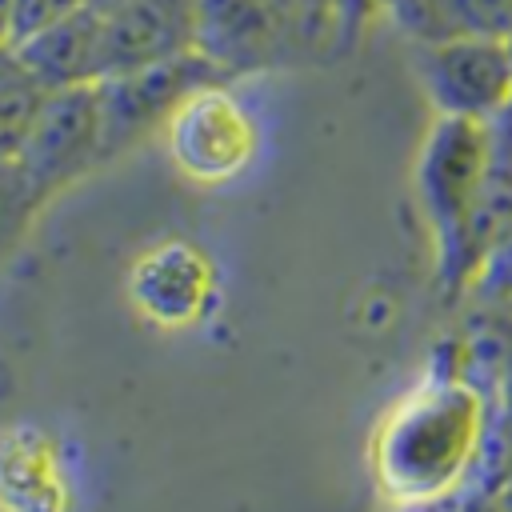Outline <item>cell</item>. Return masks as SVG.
Returning <instances> with one entry per match:
<instances>
[{
    "instance_id": "21",
    "label": "cell",
    "mask_w": 512,
    "mask_h": 512,
    "mask_svg": "<svg viewBox=\"0 0 512 512\" xmlns=\"http://www.w3.org/2000/svg\"><path fill=\"white\" fill-rule=\"evenodd\" d=\"M372 4H376V12H384V8H388V4H396V0H372Z\"/></svg>"
},
{
    "instance_id": "7",
    "label": "cell",
    "mask_w": 512,
    "mask_h": 512,
    "mask_svg": "<svg viewBox=\"0 0 512 512\" xmlns=\"http://www.w3.org/2000/svg\"><path fill=\"white\" fill-rule=\"evenodd\" d=\"M16 160L36 180V188L44 196L60 192L64 184L84 176L92 164H100L104 160V128H100L96 84L44 92L32 136Z\"/></svg>"
},
{
    "instance_id": "8",
    "label": "cell",
    "mask_w": 512,
    "mask_h": 512,
    "mask_svg": "<svg viewBox=\"0 0 512 512\" xmlns=\"http://www.w3.org/2000/svg\"><path fill=\"white\" fill-rule=\"evenodd\" d=\"M128 296L148 320L164 328L192 324L212 300V264L204 260L200 248L184 240L160 244L132 264Z\"/></svg>"
},
{
    "instance_id": "3",
    "label": "cell",
    "mask_w": 512,
    "mask_h": 512,
    "mask_svg": "<svg viewBox=\"0 0 512 512\" xmlns=\"http://www.w3.org/2000/svg\"><path fill=\"white\" fill-rule=\"evenodd\" d=\"M324 36L296 0H196V52L228 80L276 68Z\"/></svg>"
},
{
    "instance_id": "22",
    "label": "cell",
    "mask_w": 512,
    "mask_h": 512,
    "mask_svg": "<svg viewBox=\"0 0 512 512\" xmlns=\"http://www.w3.org/2000/svg\"><path fill=\"white\" fill-rule=\"evenodd\" d=\"M8 56H12V48H4V52H0V72H4V64H8Z\"/></svg>"
},
{
    "instance_id": "10",
    "label": "cell",
    "mask_w": 512,
    "mask_h": 512,
    "mask_svg": "<svg viewBox=\"0 0 512 512\" xmlns=\"http://www.w3.org/2000/svg\"><path fill=\"white\" fill-rule=\"evenodd\" d=\"M20 68L44 88H80L104 76V16L88 4L84 12L12 44Z\"/></svg>"
},
{
    "instance_id": "4",
    "label": "cell",
    "mask_w": 512,
    "mask_h": 512,
    "mask_svg": "<svg viewBox=\"0 0 512 512\" xmlns=\"http://www.w3.org/2000/svg\"><path fill=\"white\" fill-rule=\"evenodd\" d=\"M216 80H228V76L212 60H204L196 48L156 64L100 76L96 100H100V128H104V160L140 144L152 132H164L180 100Z\"/></svg>"
},
{
    "instance_id": "17",
    "label": "cell",
    "mask_w": 512,
    "mask_h": 512,
    "mask_svg": "<svg viewBox=\"0 0 512 512\" xmlns=\"http://www.w3.org/2000/svg\"><path fill=\"white\" fill-rule=\"evenodd\" d=\"M372 8H376L372 0H332V12H336V40H340V44L352 40L356 28L368 20Z\"/></svg>"
},
{
    "instance_id": "11",
    "label": "cell",
    "mask_w": 512,
    "mask_h": 512,
    "mask_svg": "<svg viewBox=\"0 0 512 512\" xmlns=\"http://www.w3.org/2000/svg\"><path fill=\"white\" fill-rule=\"evenodd\" d=\"M44 88L20 68L16 52L8 56L0 72V160H16L32 136V124L40 116Z\"/></svg>"
},
{
    "instance_id": "24",
    "label": "cell",
    "mask_w": 512,
    "mask_h": 512,
    "mask_svg": "<svg viewBox=\"0 0 512 512\" xmlns=\"http://www.w3.org/2000/svg\"><path fill=\"white\" fill-rule=\"evenodd\" d=\"M488 512H492V508H488Z\"/></svg>"
},
{
    "instance_id": "13",
    "label": "cell",
    "mask_w": 512,
    "mask_h": 512,
    "mask_svg": "<svg viewBox=\"0 0 512 512\" xmlns=\"http://www.w3.org/2000/svg\"><path fill=\"white\" fill-rule=\"evenodd\" d=\"M468 296L472 300H504V304H512V224L488 244Z\"/></svg>"
},
{
    "instance_id": "14",
    "label": "cell",
    "mask_w": 512,
    "mask_h": 512,
    "mask_svg": "<svg viewBox=\"0 0 512 512\" xmlns=\"http://www.w3.org/2000/svg\"><path fill=\"white\" fill-rule=\"evenodd\" d=\"M456 36H512V0H448Z\"/></svg>"
},
{
    "instance_id": "9",
    "label": "cell",
    "mask_w": 512,
    "mask_h": 512,
    "mask_svg": "<svg viewBox=\"0 0 512 512\" xmlns=\"http://www.w3.org/2000/svg\"><path fill=\"white\" fill-rule=\"evenodd\" d=\"M104 16V76L196 48V0H128Z\"/></svg>"
},
{
    "instance_id": "16",
    "label": "cell",
    "mask_w": 512,
    "mask_h": 512,
    "mask_svg": "<svg viewBox=\"0 0 512 512\" xmlns=\"http://www.w3.org/2000/svg\"><path fill=\"white\" fill-rule=\"evenodd\" d=\"M512 464V376L496 388V444H492V468H488V484H484V500L496 484V476Z\"/></svg>"
},
{
    "instance_id": "23",
    "label": "cell",
    "mask_w": 512,
    "mask_h": 512,
    "mask_svg": "<svg viewBox=\"0 0 512 512\" xmlns=\"http://www.w3.org/2000/svg\"><path fill=\"white\" fill-rule=\"evenodd\" d=\"M508 48H512V36H508Z\"/></svg>"
},
{
    "instance_id": "18",
    "label": "cell",
    "mask_w": 512,
    "mask_h": 512,
    "mask_svg": "<svg viewBox=\"0 0 512 512\" xmlns=\"http://www.w3.org/2000/svg\"><path fill=\"white\" fill-rule=\"evenodd\" d=\"M12 48V0H0V52Z\"/></svg>"
},
{
    "instance_id": "15",
    "label": "cell",
    "mask_w": 512,
    "mask_h": 512,
    "mask_svg": "<svg viewBox=\"0 0 512 512\" xmlns=\"http://www.w3.org/2000/svg\"><path fill=\"white\" fill-rule=\"evenodd\" d=\"M92 0H12V44L84 12Z\"/></svg>"
},
{
    "instance_id": "12",
    "label": "cell",
    "mask_w": 512,
    "mask_h": 512,
    "mask_svg": "<svg viewBox=\"0 0 512 512\" xmlns=\"http://www.w3.org/2000/svg\"><path fill=\"white\" fill-rule=\"evenodd\" d=\"M48 196L36 188V180L20 168V160H0V268L28 236L40 204Z\"/></svg>"
},
{
    "instance_id": "20",
    "label": "cell",
    "mask_w": 512,
    "mask_h": 512,
    "mask_svg": "<svg viewBox=\"0 0 512 512\" xmlns=\"http://www.w3.org/2000/svg\"><path fill=\"white\" fill-rule=\"evenodd\" d=\"M452 504H444V508H408V512H448Z\"/></svg>"
},
{
    "instance_id": "19",
    "label": "cell",
    "mask_w": 512,
    "mask_h": 512,
    "mask_svg": "<svg viewBox=\"0 0 512 512\" xmlns=\"http://www.w3.org/2000/svg\"><path fill=\"white\" fill-rule=\"evenodd\" d=\"M120 4H128V0H92L96 12H112V8H120Z\"/></svg>"
},
{
    "instance_id": "1",
    "label": "cell",
    "mask_w": 512,
    "mask_h": 512,
    "mask_svg": "<svg viewBox=\"0 0 512 512\" xmlns=\"http://www.w3.org/2000/svg\"><path fill=\"white\" fill-rule=\"evenodd\" d=\"M496 444V392L468 372H436L416 384L380 424L372 472L400 508H444L484 496Z\"/></svg>"
},
{
    "instance_id": "5",
    "label": "cell",
    "mask_w": 512,
    "mask_h": 512,
    "mask_svg": "<svg viewBox=\"0 0 512 512\" xmlns=\"http://www.w3.org/2000/svg\"><path fill=\"white\" fill-rule=\"evenodd\" d=\"M164 144L172 164L188 180L224 184L252 164L260 132L228 80H216L180 100V108L164 124Z\"/></svg>"
},
{
    "instance_id": "6",
    "label": "cell",
    "mask_w": 512,
    "mask_h": 512,
    "mask_svg": "<svg viewBox=\"0 0 512 512\" xmlns=\"http://www.w3.org/2000/svg\"><path fill=\"white\" fill-rule=\"evenodd\" d=\"M416 80L436 116L488 124L512 108V48L496 36H452L412 48Z\"/></svg>"
},
{
    "instance_id": "2",
    "label": "cell",
    "mask_w": 512,
    "mask_h": 512,
    "mask_svg": "<svg viewBox=\"0 0 512 512\" xmlns=\"http://www.w3.org/2000/svg\"><path fill=\"white\" fill-rule=\"evenodd\" d=\"M488 124L436 116L416 156V200L432 232L436 276L448 296L472 288L480 268V184Z\"/></svg>"
}]
</instances>
